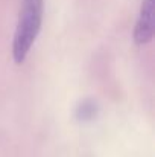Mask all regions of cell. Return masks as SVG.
Here are the masks:
<instances>
[{"label": "cell", "instance_id": "obj_3", "mask_svg": "<svg viewBox=\"0 0 155 157\" xmlns=\"http://www.w3.org/2000/svg\"><path fill=\"white\" fill-rule=\"evenodd\" d=\"M96 114V105L93 102H84L78 108V117L79 119H93Z\"/></svg>", "mask_w": 155, "mask_h": 157}, {"label": "cell", "instance_id": "obj_2", "mask_svg": "<svg viewBox=\"0 0 155 157\" xmlns=\"http://www.w3.org/2000/svg\"><path fill=\"white\" fill-rule=\"evenodd\" d=\"M154 37V0H143L140 14L134 29V40L137 44H148Z\"/></svg>", "mask_w": 155, "mask_h": 157}, {"label": "cell", "instance_id": "obj_1", "mask_svg": "<svg viewBox=\"0 0 155 157\" xmlns=\"http://www.w3.org/2000/svg\"><path fill=\"white\" fill-rule=\"evenodd\" d=\"M43 0H23L18 15V23L12 43V56L17 64H21L32 44L35 43L43 21Z\"/></svg>", "mask_w": 155, "mask_h": 157}]
</instances>
